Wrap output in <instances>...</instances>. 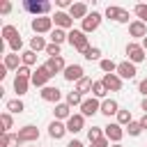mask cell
Masks as SVG:
<instances>
[{
  "label": "cell",
  "mask_w": 147,
  "mask_h": 147,
  "mask_svg": "<svg viewBox=\"0 0 147 147\" xmlns=\"http://www.w3.org/2000/svg\"><path fill=\"white\" fill-rule=\"evenodd\" d=\"M23 9L34 14V16H48L51 11V2L48 0H25L23 2Z\"/></svg>",
  "instance_id": "obj_1"
},
{
  "label": "cell",
  "mask_w": 147,
  "mask_h": 147,
  "mask_svg": "<svg viewBox=\"0 0 147 147\" xmlns=\"http://www.w3.org/2000/svg\"><path fill=\"white\" fill-rule=\"evenodd\" d=\"M83 126H85V117H83L80 113H74V115L67 119V131H69V133H78V131H83Z\"/></svg>",
  "instance_id": "obj_15"
},
{
  "label": "cell",
  "mask_w": 147,
  "mask_h": 147,
  "mask_svg": "<svg viewBox=\"0 0 147 147\" xmlns=\"http://www.w3.org/2000/svg\"><path fill=\"white\" fill-rule=\"evenodd\" d=\"M21 48H23V39H21V34H18L16 39H11V41H9V53H18Z\"/></svg>",
  "instance_id": "obj_41"
},
{
  "label": "cell",
  "mask_w": 147,
  "mask_h": 147,
  "mask_svg": "<svg viewBox=\"0 0 147 147\" xmlns=\"http://www.w3.org/2000/svg\"><path fill=\"white\" fill-rule=\"evenodd\" d=\"M51 78H53V74L46 69V64H41V67H37V69L32 71V78H30V83H32L34 87H41V90H44V87L48 85V80H51Z\"/></svg>",
  "instance_id": "obj_3"
},
{
  "label": "cell",
  "mask_w": 147,
  "mask_h": 147,
  "mask_svg": "<svg viewBox=\"0 0 147 147\" xmlns=\"http://www.w3.org/2000/svg\"><path fill=\"white\" fill-rule=\"evenodd\" d=\"M53 16H34L32 18V23H30V28H32V32L34 34H46V32H53Z\"/></svg>",
  "instance_id": "obj_2"
},
{
  "label": "cell",
  "mask_w": 147,
  "mask_h": 147,
  "mask_svg": "<svg viewBox=\"0 0 147 147\" xmlns=\"http://www.w3.org/2000/svg\"><path fill=\"white\" fill-rule=\"evenodd\" d=\"M110 147H122V142H113V145H110Z\"/></svg>",
  "instance_id": "obj_54"
},
{
  "label": "cell",
  "mask_w": 147,
  "mask_h": 147,
  "mask_svg": "<svg viewBox=\"0 0 147 147\" xmlns=\"http://www.w3.org/2000/svg\"><path fill=\"white\" fill-rule=\"evenodd\" d=\"M101 21H103V16L99 14V11H90L85 18H83V32L85 34H90V32H94V30H99V25H101Z\"/></svg>",
  "instance_id": "obj_5"
},
{
  "label": "cell",
  "mask_w": 147,
  "mask_h": 147,
  "mask_svg": "<svg viewBox=\"0 0 147 147\" xmlns=\"http://www.w3.org/2000/svg\"><path fill=\"white\" fill-rule=\"evenodd\" d=\"M101 138H106L103 126H92V129L87 131V140H90V142H96V140H101Z\"/></svg>",
  "instance_id": "obj_35"
},
{
  "label": "cell",
  "mask_w": 147,
  "mask_h": 147,
  "mask_svg": "<svg viewBox=\"0 0 147 147\" xmlns=\"http://www.w3.org/2000/svg\"><path fill=\"white\" fill-rule=\"evenodd\" d=\"M133 11H136V16H138V21H142V23H147V5H145V2H140V5H136V7H133Z\"/></svg>",
  "instance_id": "obj_38"
},
{
  "label": "cell",
  "mask_w": 147,
  "mask_h": 147,
  "mask_svg": "<svg viewBox=\"0 0 147 147\" xmlns=\"http://www.w3.org/2000/svg\"><path fill=\"white\" fill-rule=\"evenodd\" d=\"M117 113H119V103L115 99H103L101 101V115L110 117V115H117Z\"/></svg>",
  "instance_id": "obj_20"
},
{
  "label": "cell",
  "mask_w": 147,
  "mask_h": 147,
  "mask_svg": "<svg viewBox=\"0 0 147 147\" xmlns=\"http://www.w3.org/2000/svg\"><path fill=\"white\" fill-rule=\"evenodd\" d=\"M21 62H23L25 67H34V64H37V53L30 51V48L23 51V53H21Z\"/></svg>",
  "instance_id": "obj_30"
},
{
  "label": "cell",
  "mask_w": 147,
  "mask_h": 147,
  "mask_svg": "<svg viewBox=\"0 0 147 147\" xmlns=\"http://www.w3.org/2000/svg\"><path fill=\"white\" fill-rule=\"evenodd\" d=\"M46 46H48L46 39L39 37V34H34V37L30 39V51H34V53H37V51H46Z\"/></svg>",
  "instance_id": "obj_29"
},
{
  "label": "cell",
  "mask_w": 147,
  "mask_h": 147,
  "mask_svg": "<svg viewBox=\"0 0 147 147\" xmlns=\"http://www.w3.org/2000/svg\"><path fill=\"white\" fill-rule=\"evenodd\" d=\"M39 94H41V99H44V101H48V103H55V106H57V103H62V101H60V99H62V92H60L57 87H53V85H46Z\"/></svg>",
  "instance_id": "obj_14"
},
{
  "label": "cell",
  "mask_w": 147,
  "mask_h": 147,
  "mask_svg": "<svg viewBox=\"0 0 147 147\" xmlns=\"http://www.w3.org/2000/svg\"><path fill=\"white\" fill-rule=\"evenodd\" d=\"M99 69H101L103 74H115V71H117V64H115L110 57H103V60L99 62Z\"/></svg>",
  "instance_id": "obj_33"
},
{
  "label": "cell",
  "mask_w": 147,
  "mask_h": 147,
  "mask_svg": "<svg viewBox=\"0 0 147 147\" xmlns=\"http://www.w3.org/2000/svg\"><path fill=\"white\" fill-rule=\"evenodd\" d=\"M55 5H57V7H60V11H62L64 7H71L74 2H71V0H55Z\"/></svg>",
  "instance_id": "obj_48"
},
{
  "label": "cell",
  "mask_w": 147,
  "mask_h": 147,
  "mask_svg": "<svg viewBox=\"0 0 147 147\" xmlns=\"http://www.w3.org/2000/svg\"><path fill=\"white\" fill-rule=\"evenodd\" d=\"M16 136H18L21 142H37V140H39V129H37L34 124H25V126L18 129Z\"/></svg>",
  "instance_id": "obj_7"
},
{
  "label": "cell",
  "mask_w": 147,
  "mask_h": 147,
  "mask_svg": "<svg viewBox=\"0 0 147 147\" xmlns=\"http://www.w3.org/2000/svg\"><path fill=\"white\" fill-rule=\"evenodd\" d=\"M129 34L131 37H138V39H145L147 37V23H142V21H131L129 23Z\"/></svg>",
  "instance_id": "obj_18"
},
{
  "label": "cell",
  "mask_w": 147,
  "mask_h": 147,
  "mask_svg": "<svg viewBox=\"0 0 147 147\" xmlns=\"http://www.w3.org/2000/svg\"><path fill=\"white\" fill-rule=\"evenodd\" d=\"M16 76H18V78H28V80H30V78H32V69H30V67H25V64H21V69L16 71Z\"/></svg>",
  "instance_id": "obj_43"
},
{
  "label": "cell",
  "mask_w": 147,
  "mask_h": 147,
  "mask_svg": "<svg viewBox=\"0 0 147 147\" xmlns=\"http://www.w3.org/2000/svg\"><path fill=\"white\" fill-rule=\"evenodd\" d=\"M133 122V117H131V110L129 108H119V113H117V124H122V126H129Z\"/></svg>",
  "instance_id": "obj_31"
},
{
  "label": "cell",
  "mask_w": 147,
  "mask_h": 147,
  "mask_svg": "<svg viewBox=\"0 0 147 147\" xmlns=\"http://www.w3.org/2000/svg\"><path fill=\"white\" fill-rule=\"evenodd\" d=\"M101 83L106 85V90L108 92H119L122 90V78L117 76V74H103V78H101Z\"/></svg>",
  "instance_id": "obj_13"
},
{
  "label": "cell",
  "mask_w": 147,
  "mask_h": 147,
  "mask_svg": "<svg viewBox=\"0 0 147 147\" xmlns=\"http://www.w3.org/2000/svg\"><path fill=\"white\" fill-rule=\"evenodd\" d=\"M67 147H83V142H80V140H71Z\"/></svg>",
  "instance_id": "obj_51"
},
{
  "label": "cell",
  "mask_w": 147,
  "mask_h": 147,
  "mask_svg": "<svg viewBox=\"0 0 147 147\" xmlns=\"http://www.w3.org/2000/svg\"><path fill=\"white\" fill-rule=\"evenodd\" d=\"M64 41H69V32L67 30H60V28H55L53 32H51V44H64Z\"/></svg>",
  "instance_id": "obj_24"
},
{
  "label": "cell",
  "mask_w": 147,
  "mask_h": 147,
  "mask_svg": "<svg viewBox=\"0 0 147 147\" xmlns=\"http://www.w3.org/2000/svg\"><path fill=\"white\" fill-rule=\"evenodd\" d=\"M122 80H131V78H136V74H138V69H136V64L133 62H129V60H124V62H119L117 64V71H115Z\"/></svg>",
  "instance_id": "obj_9"
},
{
  "label": "cell",
  "mask_w": 147,
  "mask_h": 147,
  "mask_svg": "<svg viewBox=\"0 0 147 147\" xmlns=\"http://www.w3.org/2000/svg\"><path fill=\"white\" fill-rule=\"evenodd\" d=\"M103 133H106V138L110 140V142H119L122 138H124V129H122V124H117V122H110L108 126H103Z\"/></svg>",
  "instance_id": "obj_10"
},
{
  "label": "cell",
  "mask_w": 147,
  "mask_h": 147,
  "mask_svg": "<svg viewBox=\"0 0 147 147\" xmlns=\"http://www.w3.org/2000/svg\"><path fill=\"white\" fill-rule=\"evenodd\" d=\"M145 48L140 46V44H136V41H129L126 44V60L129 62H133V64H138V62H142L145 60Z\"/></svg>",
  "instance_id": "obj_6"
},
{
  "label": "cell",
  "mask_w": 147,
  "mask_h": 147,
  "mask_svg": "<svg viewBox=\"0 0 147 147\" xmlns=\"http://www.w3.org/2000/svg\"><path fill=\"white\" fill-rule=\"evenodd\" d=\"M2 64H5L7 69H11V71H18L23 62H21V55H18V53H7V55H5V62H2Z\"/></svg>",
  "instance_id": "obj_22"
},
{
  "label": "cell",
  "mask_w": 147,
  "mask_h": 147,
  "mask_svg": "<svg viewBox=\"0 0 147 147\" xmlns=\"http://www.w3.org/2000/svg\"><path fill=\"white\" fill-rule=\"evenodd\" d=\"M92 83H94V80L87 78V76L80 78V80L76 83V92H78V94H87V92H92Z\"/></svg>",
  "instance_id": "obj_27"
},
{
  "label": "cell",
  "mask_w": 147,
  "mask_h": 147,
  "mask_svg": "<svg viewBox=\"0 0 147 147\" xmlns=\"http://www.w3.org/2000/svg\"><path fill=\"white\" fill-rule=\"evenodd\" d=\"M83 101H85V99H83V94H78V92H76V90H74V92H69V94H67V103H69V106H71V108H74V106H80V103H83Z\"/></svg>",
  "instance_id": "obj_37"
},
{
  "label": "cell",
  "mask_w": 147,
  "mask_h": 147,
  "mask_svg": "<svg viewBox=\"0 0 147 147\" xmlns=\"http://www.w3.org/2000/svg\"><path fill=\"white\" fill-rule=\"evenodd\" d=\"M96 113H101V101H99V99L90 96V99H85V101L80 103V115H83V117H92V115H96Z\"/></svg>",
  "instance_id": "obj_8"
},
{
  "label": "cell",
  "mask_w": 147,
  "mask_h": 147,
  "mask_svg": "<svg viewBox=\"0 0 147 147\" xmlns=\"http://www.w3.org/2000/svg\"><path fill=\"white\" fill-rule=\"evenodd\" d=\"M64 80H69V83H78L80 78H85V71H83V67L80 64H67V69H64Z\"/></svg>",
  "instance_id": "obj_12"
},
{
  "label": "cell",
  "mask_w": 147,
  "mask_h": 147,
  "mask_svg": "<svg viewBox=\"0 0 147 147\" xmlns=\"http://www.w3.org/2000/svg\"><path fill=\"white\" fill-rule=\"evenodd\" d=\"M69 44L76 48V51H85V48H90V41H87V34L83 32V30H69Z\"/></svg>",
  "instance_id": "obj_4"
},
{
  "label": "cell",
  "mask_w": 147,
  "mask_h": 147,
  "mask_svg": "<svg viewBox=\"0 0 147 147\" xmlns=\"http://www.w3.org/2000/svg\"><path fill=\"white\" fill-rule=\"evenodd\" d=\"M90 147H110V140H108V138H101V140H96V142H90Z\"/></svg>",
  "instance_id": "obj_45"
},
{
  "label": "cell",
  "mask_w": 147,
  "mask_h": 147,
  "mask_svg": "<svg viewBox=\"0 0 147 147\" xmlns=\"http://www.w3.org/2000/svg\"><path fill=\"white\" fill-rule=\"evenodd\" d=\"M115 23H129V11L119 7V14H117V21Z\"/></svg>",
  "instance_id": "obj_44"
},
{
  "label": "cell",
  "mask_w": 147,
  "mask_h": 147,
  "mask_svg": "<svg viewBox=\"0 0 147 147\" xmlns=\"http://www.w3.org/2000/svg\"><path fill=\"white\" fill-rule=\"evenodd\" d=\"M87 14H90V9H87L85 2H74V5L69 7V16H71V18H80V21H83Z\"/></svg>",
  "instance_id": "obj_19"
},
{
  "label": "cell",
  "mask_w": 147,
  "mask_h": 147,
  "mask_svg": "<svg viewBox=\"0 0 147 147\" xmlns=\"http://www.w3.org/2000/svg\"><path fill=\"white\" fill-rule=\"evenodd\" d=\"M53 115H55V119H60V122H62V119H69L74 113H71V106H69L67 101H62V103H57V106H55Z\"/></svg>",
  "instance_id": "obj_21"
},
{
  "label": "cell",
  "mask_w": 147,
  "mask_h": 147,
  "mask_svg": "<svg viewBox=\"0 0 147 147\" xmlns=\"http://www.w3.org/2000/svg\"><path fill=\"white\" fill-rule=\"evenodd\" d=\"M46 55L48 57H60V44H48L46 46Z\"/></svg>",
  "instance_id": "obj_42"
},
{
  "label": "cell",
  "mask_w": 147,
  "mask_h": 147,
  "mask_svg": "<svg viewBox=\"0 0 147 147\" xmlns=\"http://www.w3.org/2000/svg\"><path fill=\"white\" fill-rule=\"evenodd\" d=\"M7 71H9V69L2 64V67H0V78H5V76H7Z\"/></svg>",
  "instance_id": "obj_52"
},
{
  "label": "cell",
  "mask_w": 147,
  "mask_h": 147,
  "mask_svg": "<svg viewBox=\"0 0 147 147\" xmlns=\"http://www.w3.org/2000/svg\"><path fill=\"white\" fill-rule=\"evenodd\" d=\"M9 11H11V2H7V0L0 2V14H9Z\"/></svg>",
  "instance_id": "obj_47"
},
{
  "label": "cell",
  "mask_w": 147,
  "mask_h": 147,
  "mask_svg": "<svg viewBox=\"0 0 147 147\" xmlns=\"http://www.w3.org/2000/svg\"><path fill=\"white\" fill-rule=\"evenodd\" d=\"M18 145H21V140L16 133H2L0 136V147H18Z\"/></svg>",
  "instance_id": "obj_23"
},
{
  "label": "cell",
  "mask_w": 147,
  "mask_h": 147,
  "mask_svg": "<svg viewBox=\"0 0 147 147\" xmlns=\"http://www.w3.org/2000/svg\"><path fill=\"white\" fill-rule=\"evenodd\" d=\"M80 55H83L85 60H90V62H92V60H99V62H101V48H99V46H90V48H85Z\"/></svg>",
  "instance_id": "obj_26"
},
{
  "label": "cell",
  "mask_w": 147,
  "mask_h": 147,
  "mask_svg": "<svg viewBox=\"0 0 147 147\" xmlns=\"http://www.w3.org/2000/svg\"><path fill=\"white\" fill-rule=\"evenodd\" d=\"M23 110H25V106H23L21 99H11V101H7V113L18 115V113H23Z\"/></svg>",
  "instance_id": "obj_34"
},
{
  "label": "cell",
  "mask_w": 147,
  "mask_h": 147,
  "mask_svg": "<svg viewBox=\"0 0 147 147\" xmlns=\"http://www.w3.org/2000/svg\"><path fill=\"white\" fill-rule=\"evenodd\" d=\"M106 94H108L106 85H103L101 80H94V83H92V96H94V99H106Z\"/></svg>",
  "instance_id": "obj_28"
},
{
  "label": "cell",
  "mask_w": 147,
  "mask_h": 147,
  "mask_svg": "<svg viewBox=\"0 0 147 147\" xmlns=\"http://www.w3.org/2000/svg\"><path fill=\"white\" fill-rule=\"evenodd\" d=\"M124 131H126L129 136H133V138H136V136H140V133H142V126H140V122H131Z\"/></svg>",
  "instance_id": "obj_39"
},
{
  "label": "cell",
  "mask_w": 147,
  "mask_h": 147,
  "mask_svg": "<svg viewBox=\"0 0 147 147\" xmlns=\"http://www.w3.org/2000/svg\"><path fill=\"white\" fill-rule=\"evenodd\" d=\"M138 122H140V126H142V131H145V129H147V115H142Z\"/></svg>",
  "instance_id": "obj_49"
},
{
  "label": "cell",
  "mask_w": 147,
  "mask_h": 147,
  "mask_svg": "<svg viewBox=\"0 0 147 147\" xmlns=\"http://www.w3.org/2000/svg\"><path fill=\"white\" fill-rule=\"evenodd\" d=\"M53 23L60 30H74V18L69 16V11H55L53 14Z\"/></svg>",
  "instance_id": "obj_11"
},
{
  "label": "cell",
  "mask_w": 147,
  "mask_h": 147,
  "mask_svg": "<svg viewBox=\"0 0 147 147\" xmlns=\"http://www.w3.org/2000/svg\"><path fill=\"white\" fill-rule=\"evenodd\" d=\"M16 37H18V28H16V25H5V28H2V39H5L7 44H9L11 39H16Z\"/></svg>",
  "instance_id": "obj_32"
},
{
  "label": "cell",
  "mask_w": 147,
  "mask_h": 147,
  "mask_svg": "<svg viewBox=\"0 0 147 147\" xmlns=\"http://www.w3.org/2000/svg\"><path fill=\"white\" fill-rule=\"evenodd\" d=\"M64 133H69V131H67V124H62L60 119H53V122L48 124V136H51L53 140L64 138Z\"/></svg>",
  "instance_id": "obj_16"
},
{
  "label": "cell",
  "mask_w": 147,
  "mask_h": 147,
  "mask_svg": "<svg viewBox=\"0 0 147 147\" xmlns=\"http://www.w3.org/2000/svg\"><path fill=\"white\" fill-rule=\"evenodd\" d=\"M138 92H140L142 96H147V76H145V78L138 83Z\"/></svg>",
  "instance_id": "obj_46"
},
{
  "label": "cell",
  "mask_w": 147,
  "mask_h": 147,
  "mask_svg": "<svg viewBox=\"0 0 147 147\" xmlns=\"http://www.w3.org/2000/svg\"><path fill=\"white\" fill-rule=\"evenodd\" d=\"M0 124H2V133H9V129L14 126L11 113H2V115H0Z\"/></svg>",
  "instance_id": "obj_36"
},
{
  "label": "cell",
  "mask_w": 147,
  "mask_h": 147,
  "mask_svg": "<svg viewBox=\"0 0 147 147\" xmlns=\"http://www.w3.org/2000/svg\"><path fill=\"white\" fill-rule=\"evenodd\" d=\"M46 69L55 76V74H64V69H67V64H64V57L60 55V57H48L46 60Z\"/></svg>",
  "instance_id": "obj_17"
},
{
  "label": "cell",
  "mask_w": 147,
  "mask_h": 147,
  "mask_svg": "<svg viewBox=\"0 0 147 147\" xmlns=\"http://www.w3.org/2000/svg\"><path fill=\"white\" fill-rule=\"evenodd\" d=\"M28 87H30V80L28 78H14V92L18 94V96H23V94H28Z\"/></svg>",
  "instance_id": "obj_25"
},
{
  "label": "cell",
  "mask_w": 147,
  "mask_h": 147,
  "mask_svg": "<svg viewBox=\"0 0 147 147\" xmlns=\"http://www.w3.org/2000/svg\"><path fill=\"white\" fill-rule=\"evenodd\" d=\"M140 108L145 110V115H147V96H142V101H140Z\"/></svg>",
  "instance_id": "obj_50"
},
{
  "label": "cell",
  "mask_w": 147,
  "mask_h": 147,
  "mask_svg": "<svg viewBox=\"0 0 147 147\" xmlns=\"http://www.w3.org/2000/svg\"><path fill=\"white\" fill-rule=\"evenodd\" d=\"M117 14H119V7H113V5H108V7H106V14H103V16H106L108 21H117Z\"/></svg>",
  "instance_id": "obj_40"
},
{
  "label": "cell",
  "mask_w": 147,
  "mask_h": 147,
  "mask_svg": "<svg viewBox=\"0 0 147 147\" xmlns=\"http://www.w3.org/2000/svg\"><path fill=\"white\" fill-rule=\"evenodd\" d=\"M140 46H142V48H145V51H147V37H145V39H142V41H140Z\"/></svg>",
  "instance_id": "obj_53"
}]
</instances>
